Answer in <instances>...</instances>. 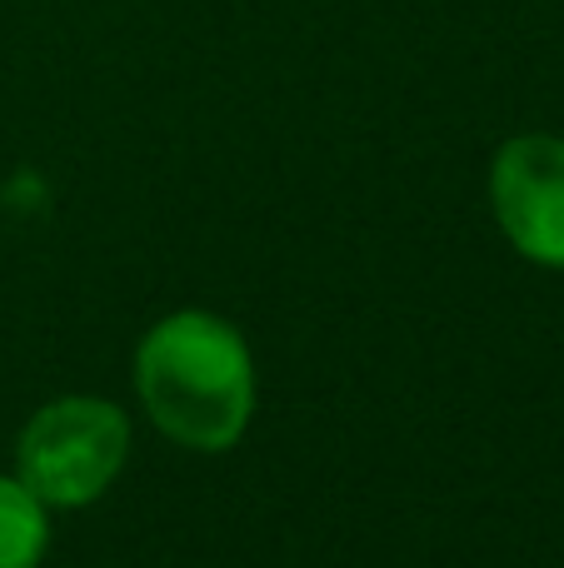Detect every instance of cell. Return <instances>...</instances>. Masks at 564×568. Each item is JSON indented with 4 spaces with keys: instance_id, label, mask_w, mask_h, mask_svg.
Segmentation results:
<instances>
[{
    "instance_id": "3957f363",
    "label": "cell",
    "mask_w": 564,
    "mask_h": 568,
    "mask_svg": "<svg viewBox=\"0 0 564 568\" xmlns=\"http://www.w3.org/2000/svg\"><path fill=\"white\" fill-rule=\"evenodd\" d=\"M495 215L520 255L564 265V140L520 135L495 155Z\"/></svg>"
},
{
    "instance_id": "7a4b0ae2",
    "label": "cell",
    "mask_w": 564,
    "mask_h": 568,
    "mask_svg": "<svg viewBox=\"0 0 564 568\" xmlns=\"http://www.w3.org/2000/svg\"><path fill=\"white\" fill-rule=\"evenodd\" d=\"M125 414L105 399H60L30 419L20 439V484L40 504H90L125 464Z\"/></svg>"
},
{
    "instance_id": "277c9868",
    "label": "cell",
    "mask_w": 564,
    "mask_h": 568,
    "mask_svg": "<svg viewBox=\"0 0 564 568\" xmlns=\"http://www.w3.org/2000/svg\"><path fill=\"white\" fill-rule=\"evenodd\" d=\"M46 554V504L20 479H0V568H36Z\"/></svg>"
},
{
    "instance_id": "6da1fadb",
    "label": "cell",
    "mask_w": 564,
    "mask_h": 568,
    "mask_svg": "<svg viewBox=\"0 0 564 568\" xmlns=\"http://www.w3.org/2000/svg\"><path fill=\"white\" fill-rule=\"evenodd\" d=\"M135 374L150 419L190 449L235 444L255 404L245 344L210 314H170L155 324L140 344Z\"/></svg>"
}]
</instances>
